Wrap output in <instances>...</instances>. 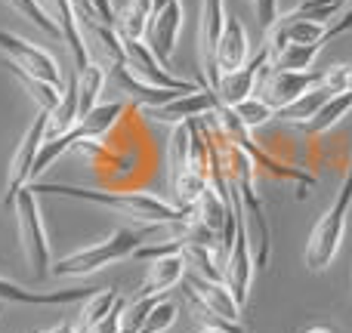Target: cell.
<instances>
[{
    "label": "cell",
    "mask_w": 352,
    "mask_h": 333,
    "mask_svg": "<svg viewBox=\"0 0 352 333\" xmlns=\"http://www.w3.org/2000/svg\"><path fill=\"white\" fill-rule=\"evenodd\" d=\"M105 80H109V71L99 62H90L87 68L78 71V80H74L78 84V121L87 117L99 105V93H102Z\"/></svg>",
    "instance_id": "obj_23"
},
{
    "label": "cell",
    "mask_w": 352,
    "mask_h": 333,
    "mask_svg": "<svg viewBox=\"0 0 352 333\" xmlns=\"http://www.w3.org/2000/svg\"><path fill=\"white\" fill-rule=\"evenodd\" d=\"M235 115H238V121H241L244 127L254 133L256 127H266L269 121H275V117H278V111H275L272 105L263 102L260 96H250V99H244V102L235 105Z\"/></svg>",
    "instance_id": "obj_31"
},
{
    "label": "cell",
    "mask_w": 352,
    "mask_h": 333,
    "mask_svg": "<svg viewBox=\"0 0 352 333\" xmlns=\"http://www.w3.org/2000/svg\"><path fill=\"white\" fill-rule=\"evenodd\" d=\"M241 65H248V31H244L241 19L229 16L217 43V71L223 78V74L238 71Z\"/></svg>",
    "instance_id": "obj_18"
},
{
    "label": "cell",
    "mask_w": 352,
    "mask_h": 333,
    "mask_svg": "<svg viewBox=\"0 0 352 333\" xmlns=\"http://www.w3.org/2000/svg\"><path fill=\"white\" fill-rule=\"evenodd\" d=\"M303 333H334V330H328V328H309V330H303Z\"/></svg>",
    "instance_id": "obj_39"
},
{
    "label": "cell",
    "mask_w": 352,
    "mask_h": 333,
    "mask_svg": "<svg viewBox=\"0 0 352 333\" xmlns=\"http://www.w3.org/2000/svg\"><path fill=\"white\" fill-rule=\"evenodd\" d=\"M109 80L111 87H115V93H121L124 99H130V102L142 105V108H161V105L173 102L176 96H179V90H164V87H152L146 84V80L133 78V71H130L127 65H118L109 71Z\"/></svg>",
    "instance_id": "obj_17"
},
{
    "label": "cell",
    "mask_w": 352,
    "mask_h": 333,
    "mask_svg": "<svg viewBox=\"0 0 352 333\" xmlns=\"http://www.w3.org/2000/svg\"><path fill=\"white\" fill-rule=\"evenodd\" d=\"M322 87H328L334 96H337V93H346V90H349V65H334V68H328V71H324Z\"/></svg>",
    "instance_id": "obj_34"
},
{
    "label": "cell",
    "mask_w": 352,
    "mask_h": 333,
    "mask_svg": "<svg viewBox=\"0 0 352 333\" xmlns=\"http://www.w3.org/2000/svg\"><path fill=\"white\" fill-rule=\"evenodd\" d=\"M124 309H127V297L118 299V306L96 324L90 333H124Z\"/></svg>",
    "instance_id": "obj_33"
},
{
    "label": "cell",
    "mask_w": 352,
    "mask_h": 333,
    "mask_svg": "<svg viewBox=\"0 0 352 333\" xmlns=\"http://www.w3.org/2000/svg\"><path fill=\"white\" fill-rule=\"evenodd\" d=\"M186 278V256L170 253L161 256L148 266V275L140 287V297H167V290H173L179 281Z\"/></svg>",
    "instance_id": "obj_21"
},
{
    "label": "cell",
    "mask_w": 352,
    "mask_h": 333,
    "mask_svg": "<svg viewBox=\"0 0 352 333\" xmlns=\"http://www.w3.org/2000/svg\"><path fill=\"white\" fill-rule=\"evenodd\" d=\"M352 207V161H349V170L343 176V185L337 192V200L331 204V210L318 219V225L312 229L309 241H306V268L309 272H324V268L334 262L337 250H340V241H343V231H346V213Z\"/></svg>",
    "instance_id": "obj_4"
},
{
    "label": "cell",
    "mask_w": 352,
    "mask_h": 333,
    "mask_svg": "<svg viewBox=\"0 0 352 333\" xmlns=\"http://www.w3.org/2000/svg\"><path fill=\"white\" fill-rule=\"evenodd\" d=\"M331 96H334V93H331L328 87L318 84V87H312L309 93H303L300 99H294L287 108H281L278 117H281V121H287V124H297V127H303L306 121H312V117L322 111V105L328 102Z\"/></svg>",
    "instance_id": "obj_25"
},
{
    "label": "cell",
    "mask_w": 352,
    "mask_h": 333,
    "mask_svg": "<svg viewBox=\"0 0 352 333\" xmlns=\"http://www.w3.org/2000/svg\"><path fill=\"white\" fill-rule=\"evenodd\" d=\"M349 111H352V93L349 90L346 93H337V96H331L328 102L322 105V111H318L312 121H306L300 130H303L306 136H322V133H328L331 127H337V124H340Z\"/></svg>",
    "instance_id": "obj_24"
},
{
    "label": "cell",
    "mask_w": 352,
    "mask_h": 333,
    "mask_svg": "<svg viewBox=\"0 0 352 333\" xmlns=\"http://www.w3.org/2000/svg\"><path fill=\"white\" fill-rule=\"evenodd\" d=\"M346 31H352V10H346L331 25L309 22V19H294V22L278 19V22L266 31V43H269V49H272V56H278L281 49L291 47V43H318V47L324 49V43L346 34Z\"/></svg>",
    "instance_id": "obj_7"
},
{
    "label": "cell",
    "mask_w": 352,
    "mask_h": 333,
    "mask_svg": "<svg viewBox=\"0 0 352 333\" xmlns=\"http://www.w3.org/2000/svg\"><path fill=\"white\" fill-rule=\"evenodd\" d=\"M322 80H324V71H312V68H306V71H272V68H266L260 84H256V96L266 105H272L275 111H281L294 99H300L312 87H318Z\"/></svg>",
    "instance_id": "obj_11"
},
{
    "label": "cell",
    "mask_w": 352,
    "mask_h": 333,
    "mask_svg": "<svg viewBox=\"0 0 352 333\" xmlns=\"http://www.w3.org/2000/svg\"><path fill=\"white\" fill-rule=\"evenodd\" d=\"M219 93L213 90V87H201V90L195 93H179V96L173 99V102L161 105V108H152L148 115L155 117V121L161 124H186V121H198V117L204 115H213V111L219 108Z\"/></svg>",
    "instance_id": "obj_15"
},
{
    "label": "cell",
    "mask_w": 352,
    "mask_h": 333,
    "mask_svg": "<svg viewBox=\"0 0 352 333\" xmlns=\"http://www.w3.org/2000/svg\"><path fill=\"white\" fill-rule=\"evenodd\" d=\"M10 10H16L19 16H25L28 22H34L41 31H47L50 37H62V28L56 25V19H53V12H47L43 10V3L41 0H3Z\"/></svg>",
    "instance_id": "obj_30"
},
{
    "label": "cell",
    "mask_w": 352,
    "mask_h": 333,
    "mask_svg": "<svg viewBox=\"0 0 352 333\" xmlns=\"http://www.w3.org/2000/svg\"><path fill=\"white\" fill-rule=\"evenodd\" d=\"M124 53H127V68L133 71V78L146 80L152 87H164V90H179V93H195L204 84H192L186 78H173L170 68L155 56V49L146 41H133V37H121Z\"/></svg>",
    "instance_id": "obj_10"
},
{
    "label": "cell",
    "mask_w": 352,
    "mask_h": 333,
    "mask_svg": "<svg viewBox=\"0 0 352 333\" xmlns=\"http://www.w3.org/2000/svg\"><path fill=\"white\" fill-rule=\"evenodd\" d=\"M50 333H78V330H74V328H68V324H59V328H53Z\"/></svg>",
    "instance_id": "obj_38"
},
{
    "label": "cell",
    "mask_w": 352,
    "mask_h": 333,
    "mask_svg": "<svg viewBox=\"0 0 352 333\" xmlns=\"http://www.w3.org/2000/svg\"><path fill=\"white\" fill-rule=\"evenodd\" d=\"M118 299H121V293H118V290H96L90 299H87L84 312H80V321H84L87 328L93 330L99 321H102L105 315H109L111 309H115Z\"/></svg>",
    "instance_id": "obj_32"
},
{
    "label": "cell",
    "mask_w": 352,
    "mask_h": 333,
    "mask_svg": "<svg viewBox=\"0 0 352 333\" xmlns=\"http://www.w3.org/2000/svg\"><path fill=\"white\" fill-rule=\"evenodd\" d=\"M269 65H272V49H269V43H266V47H260V53H256L248 65H241L232 74H223V80H219V87H217L219 102L235 108L238 102L250 99L256 93V84H260L263 71H266Z\"/></svg>",
    "instance_id": "obj_14"
},
{
    "label": "cell",
    "mask_w": 352,
    "mask_h": 333,
    "mask_svg": "<svg viewBox=\"0 0 352 333\" xmlns=\"http://www.w3.org/2000/svg\"><path fill=\"white\" fill-rule=\"evenodd\" d=\"M121 115H124V99H115V102H102V105H96V108H93L87 117H80V121L74 124L68 133L53 136V139H43L41 152H37V161H34V173H31V182H34L41 173H47V170L53 167L65 152H72L78 142H84V139H99V136H105V133H109V130L118 124V117H121Z\"/></svg>",
    "instance_id": "obj_5"
},
{
    "label": "cell",
    "mask_w": 352,
    "mask_h": 333,
    "mask_svg": "<svg viewBox=\"0 0 352 333\" xmlns=\"http://www.w3.org/2000/svg\"><path fill=\"white\" fill-rule=\"evenodd\" d=\"M93 10H96L99 22H105V25H111V28H115L118 16H115V10H111V0H93Z\"/></svg>",
    "instance_id": "obj_36"
},
{
    "label": "cell",
    "mask_w": 352,
    "mask_h": 333,
    "mask_svg": "<svg viewBox=\"0 0 352 333\" xmlns=\"http://www.w3.org/2000/svg\"><path fill=\"white\" fill-rule=\"evenodd\" d=\"M78 124V84H72L65 90V96L59 99V105H56L53 111H50V127H47V139H53V136H62L68 133V130Z\"/></svg>",
    "instance_id": "obj_28"
},
{
    "label": "cell",
    "mask_w": 352,
    "mask_h": 333,
    "mask_svg": "<svg viewBox=\"0 0 352 333\" xmlns=\"http://www.w3.org/2000/svg\"><path fill=\"white\" fill-rule=\"evenodd\" d=\"M213 124H217V130L232 142V146H238L250 161H254V167L266 170L269 176H275V179H281V182H291L294 192H297V198H306V194H309V188L318 185V179L312 173H306V170H300V167H287V164H281V161H275L269 152H263V148L254 142L250 130L238 121L235 108L219 105V108L213 111Z\"/></svg>",
    "instance_id": "obj_3"
},
{
    "label": "cell",
    "mask_w": 352,
    "mask_h": 333,
    "mask_svg": "<svg viewBox=\"0 0 352 333\" xmlns=\"http://www.w3.org/2000/svg\"><path fill=\"white\" fill-rule=\"evenodd\" d=\"M47 127H50V111H37L31 127L25 130L22 142L16 146V154L10 161V173H6V192H3V207H12L22 188L31 185V173H34V161L41 152L43 139H47Z\"/></svg>",
    "instance_id": "obj_8"
},
{
    "label": "cell",
    "mask_w": 352,
    "mask_h": 333,
    "mask_svg": "<svg viewBox=\"0 0 352 333\" xmlns=\"http://www.w3.org/2000/svg\"><path fill=\"white\" fill-rule=\"evenodd\" d=\"M349 0H300L291 12H285V22H294V19H309V22H322V25H331L334 16L346 6Z\"/></svg>",
    "instance_id": "obj_27"
},
{
    "label": "cell",
    "mask_w": 352,
    "mask_h": 333,
    "mask_svg": "<svg viewBox=\"0 0 352 333\" xmlns=\"http://www.w3.org/2000/svg\"><path fill=\"white\" fill-rule=\"evenodd\" d=\"M186 284H192L195 290H198V297L204 299V303L210 306L217 315L229 318V321H238L241 306H238L235 293L229 290V284H223V281H207V278H201V275H188Z\"/></svg>",
    "instance_id": "obj_22"
},
{
    "label": "cell",
    "mask_w": 352,
    "mask_h": 333,
    "mask_svg": "<svg viewBox=\"0 0 352 333\" xmlns=\"http://www.w3.org/2000/svg\"><path fill=\"white\" fill-rule=\"evenodd\" d=\"M226 3L223 0H204L201 3V25H198V53H201V84L204 87H219V71H217V43L226 28Z\"/></svg>",
    "instance_id": "obj_12"
},
{
    "label": "cell",
    "mask_w": 352,
    "mask_h": 333,
    "mask_svg": "<svg viewBox=\"0 0 352 333\" xmlns=\"http://www.w3.org/2000/svg\"><path fill=\"white\" fill-rule=\"evenodd\" d=\"M34 194H56V198H74V200H90V204H102L118 210L121 216L133 219L140 225H182L192 210L164 204L155 198L152 192H99V188H80V185H59V182H31Z\"/></svg>",
    "instance_id": "obj_1"
},
{
    "label": "cell",
    "mask_w": 352,
    "mask_h": 333,
    "mask_svg": "<svg viewBox=\"0 0 352 333\" xmlns=\"http://www.w3.org/2000/svg\"><path fill=\"white\" fill-rule=\"evenodd\" d=\"M349 93H352V65H349Z\"/></svg>",
    "instance_id": "obj_40"
},
{
    "label": "cell",
    "mask_w": 352,
    "mask_h": 333,
    "mask_svg": "<svg viewBox=\"0 0 352 333\" xmlns=\"http://www.w3.org/2000/svg\"><path fill=\"white\" fill-rule=\"evenodd\" d=\"M80 25V37L87 43V53H90V62H99L105 71L118 65H127V53H124V41L118 34V28L99 22V19H90V22H78Z\"/></svg>",
    "instance_id": "obj_16"
},
{
    "label": "cell",
    "mask_w": 352,
    "mask_h": 333,
    "mask_svg": "<svg viewBox=\"0 0 352 333\" xmlns=\"http://www.w3.org/2000/svg\"><path fill=\"white\" fill-rule=\"evenodd\" d=\"M47 333H50V330H47Z\"/></svg>",
    "instance_id": "obj_43"
},
{
    "label": "cell",
    "mask_w": 352,
    "mask_h": 333,
    "mask_svg": "<svg viewBox=\"0 0 352 333\" xmlns=\"http://www.w3.org/2000/svg\"><path fill=\"white\" fill-rule=\"evenodd\" d=\"M16 219H19V241H22V253L31 266V275L37 281H43L53 268H50V241H47V229L41 219V204L37 194L31 188H22L16 198Z\"/></svg>",
    "instance_id": "obj_6"
},
{
    "label": "cell",
    "mask_w": 352,
    "mask_h": 333,
    "mask_svg": "<svg viewBox=\"0 0 352 333\" xmlns=\"http://www.w3.org/2000/svg\"><path fill=\"white\" fill-rule=\"evenodd\" d=\"M179 28H182V3L179 0H170V3L152 19V41H148V47L155 49V56H158L164 65L176 49Z\"/></svg>",
    "instance_id": "obj_20"
},
{
    "label": "cell",
    "mask_w": 352,
    "mask_h": 333,
    "mask_svg": "<svg viewBox=\"0 0 352 333\" xmlns=\"http://www.w3.org/2000/svg\"><path fill=\"white\" fill-rule=\"evenodd\" d=\"M349 3H352V0H349Z\"/></svg>",
    "instance_id": "obj_42"
},
{
    "label": "cell",
    "mask_w": 352,
    "mask_h": 333,
    "mask_svg": "<svg viewBox=\"0 0 352 333\" xmlns=\"http://www.w3.org/2000/svg\"><path fill=\"white\" fill-rule=\"evenodd\" d=\"M167 3H170V0H152V19H155V16H158V12H161V10H164V6H167Z\"/></svg>",
    "instance_id": "obj_37"
},
{
    "label": "cell",
    "mask_w": 352,
    "mask_h": 333,
    "mask_svg": "<svg viewBox=\"0 0 352 333\" xmlns=\"http://www.w3.org/2000/svg\"><path fill=\"white\" fill-rule=\"evenodd\" d=\"M0 315H3V303H0Z\"/></svg>",
    "instance_id": "obj_41"
},
{
    "label": "cell",
    "mask_w": 352,
    "mask_h": 333,
    "mask_svg": "<svg viewBox=\"0 0 352 333\" xmlns=\"http://www.w3.org/2000/svg\"><path fill=\"white\" fill-rule=\"evenodd\" d=\"M278 3H281V0H254V6H256V22H260L263 31H269L275 22H278Z\"/></svg>",
    "instance_id": "obj_35"
},
{
    "label": "cell",
    "mask_w": 352,
    "mask_h": 333,
    "mask_svg": "<svg viewBox=\"0 0 352 333\" xmlns=\"http://www.w3.org/2000/svg\"><path fill=\"white\" fill-rule=\"evenodd\" d=\"M6 68L12 71V78L19 80V84L28 90V96L37 102V108H43V111H53L56 105H59V99H62V90L59 87H53V84H43V80H34V78H28V74H22L19 68H12L10 62H6Z\"/></svg>",
    "instance_id": "obj_29"
},
{
    "label": "cell",
    "mask_w": 352,
    "mask_h": 333,
    "mask_svg": "<svg viewBox=\"0 0 352 333\" xmlns=\"http://www.w3.org/2000/svg\"><path fill=\"white\" fill-rule=\"evenodd\" d=\"M254 250H250V238H248V225H244V213L238 219V231H235V241H232L229 253H226L223 262V275H226V284L229 290L235 293L238 306L248 303L250 297V281H254Z\"/></svg>",
    "instance_id": "obj_13"
},
{
    "label": "cell",
    "mask_w": 352,
    "mask_h": 333,
    "mask_svg": "<svg viewBox=\"0 0 352 333\" xmlns=\"http://www.w3.org/2000/svg\"><path fill=\"white\" fill-rule=\"evenodd\" d=\"M0 49L6 53L10 65L19 68L22 74H28V78H34V80H43V84H53V87H59V90L65 87L59 65H56V59L47 49L34 47V43L22 41V37L10 34V31H0Z\"/></svg>",
    "instance_id": "obj_9"
},
{
    "label": "cell",
    "mask_w": 352,
    "mask_h": 333,
    "mask_svg": "<svg viewBox=\"0 0 352 333\" xmlns=\"http://www.w3.org/2000/svg\"><path fill=\"white\" fill-rule=\"evenodd\" d=\"M148 22H152V0H127V6L121 10L115 28H118V34H121V37L142 41Z\"/></svg>",
    "instance_id": "obj_26"
},
{
    "label": "cell",
    "mask_w": 352,
    "mask_h": 333,
    "mask_svg": "<svg viewBox=\"0 0 352 333\" xmlns=\"http://www.w3.org/2000/svg\"><path fill=\"white\" fill-rule=\"evenodd\" d=\"M93 287H74V290H53V293H34L25 287L12 284V281L0 278V303H28V306H62V303H78V299H90Z\"/></svg>",
    "instance_id": "obj_19"
},
{
    "label": "cell",
    "mask_w": 352,
    "mask_h": 333,
    "mask_svg": "<svg viewBox=\"0 0 352 333\" xmlns=\"http://www.w3.org/2000/svg\"><path fill=\"white\" fill-rule=\"evenodd\" d=\"M158 229H161V225L118 229L111 238H105V241L93 244V247L74 250V253L62 256V260L53 266V275H59V278H84V275H90V272H99V268L111 266V262L133 256L136 250L146 244V238L152 235V231H158Z\"/></svg>",
    "instance_id": "obj_2"
}]
</instances>
